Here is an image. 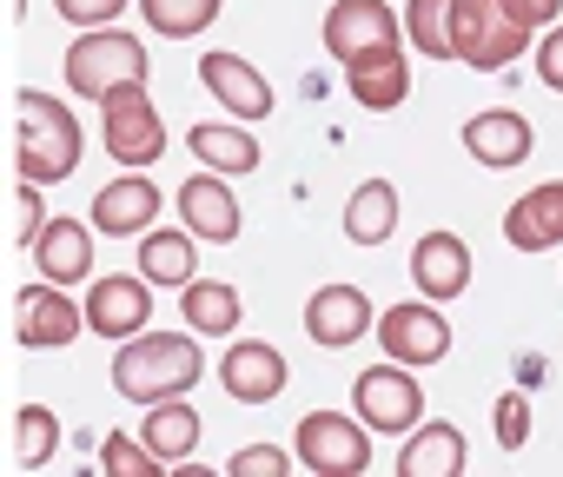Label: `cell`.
<instances>
[{"mask_svg":"<svg viewBox=\"0 0 563 477\" xmlns=\"http://www.w3.org/2000/svg\"><path fill=\"white\" fill-rule=\"evenodd\" d=\"M199 371H206V352L186 332H140V339H120L113 391L133 404H159V398H186Z\"/></svg>","mask_w":563,"mask_h":477,"instance_id":"obj_1","label":"cell"},{"mask_svg":"<svg viewBox=\"0 0 563 477\" xmlns=\"http://www.w3.org/2000/svg\"><path fill=\"white\" fill-rule=\"evenodd\" d=\"M14 113H21V140H14V159H21V179L34 186H54L80 166V120L41 93V87H21L14 93Z\"/></svg>","mask_w":563,"mask_h":477,"instance_id":"obj_2","label":"cell"},{"mask_svg":"<svg viewBox=\"0 0 563 477\" xmlns=\"http://www.w3.org/2000/svg\"><path fill=\"white\" fill-rule=\"evenodd\" d=\"M133 80H146V47L133 41V34H120V27H87L74 47H67V87L80 93V100H107L113 87H133Z\"/></svg>","mask_w":563,"mask_h":477,"instance_id":"obj_3","label":"cell"},{"mask_svg":"<svg viewBox=\"0 0 563 477\" xmlns=\"http://www.w3.org/2000/svg\"><path fill=\"white\" fill-rule=\"evenodd\" d=\"M451 47L457 60L497 74L530 47V27L510 14V0H451Z\"/></svg>","mask_w":563,"mask_h":477,"instance_id":"obj_4","label":"cell"},{"mask_svg":"<svg viewBox=\"0 0 563 477\" xmlns=\"http://www.w3.org/2000/svg\"><path fill=\"white\" fill-rule=\"evenodd\" d=\"M100 133H107V153L120 159V166H153L159 153H166V120H159V107H153V93H146V80H133V87H113L107 100H100Z\"/></svg>","mask_w":563,"mask_h":477,"instance_id":"obj_5","label":"cell"},{"mask_svg":"<svg viewBox=\"0 0 563 477\" xmlns=\"http://www.w3.org/2000/svg\"><path fill=\"white\" fill-rule=\"evenodd\" d=\"M292 451H299V464L319 470V477H358V470L372 464L365 418H345V411H306Z\"/></svg>","mask_w":563,"mask_h":477,"instance_id":"obj_6","label":"cell"},{"mask_svg":"<svg viewBox=\"0 0 563 477\" xmlns=\"http://www.w3.org/2000/svg\"><path fill=\"white\" fill-rule=\"evenodd\" d=\"M352 404H358V418H365L372 431H411V424L424 418V391H418L411 365H398V358H385V365L358 371Z\"/></svg>","mask_w":563,"mask_h":477,"instance_id":"obj_7","label":"cell"},{"mask_svg":"<svg viewBox=\"0 0 563 477\" xmlns=\"http://www.w3.org/2000/svg\"><path fill=\"white\" fill-rule=\"evenodd\" d=\"M80 332H87V312L67 306V292H60L54 279L14 292V339H21L27 352H60V345H74Z\"/></svg>","mask_w":563,"mask_h":477,"instance_id":"obj_8","label":"cell"},{"mask_svg":"<svg viewBox=\"0 0 563 477\" xmlns=\"http://www.w3.org/2000/svg\"><path fill=\"white\" fill-rule=\"evenodd\" d=\"M378 345H385V358H398V365H438V358L451 352V319L438 312V299L391 306V312H378Z\"/></svg>","mask_w":563,"mask_h":477,"instance_id":"obj_9","label":"cell"},{"mask_svg":"<svg viewBox=\"0 0 563 477\" xmlns=\"http://www.w3.org/2000/svg\"><path fill=\"white\" fill-rule=\"evenodd\" d=\"M378 47H398V14L385 8V0H332L325 54H339L352 67L358 54H378Z\"/></svg>","mask_w":563,"mask_h":477,"instance_id":"obj_10","label":"cell"},{"mask_svg":"<svg viewBox=\"0 0 563 477\" xmlns=\"http://www.w3.org/2000/svg\"><path fill=\"white\" fill-rule=\"evenodd\" d=\"M146 319H153V279L146 273L140 279L113 273L87 292V332H100V339H140Z\"/></svg>","mask_w":563,"mask_h":477,"instance_id":"obj_11","label":"cell"},{"mask_svg":"<svg viewBox=\"0 0 563 477\" xmlns=\"http://www.w3.org/2000/svg\"><path fill=\"white\" fill-rule=\"evenodd\" d=\"M306 332H312V345H325V352L358 345V339L372 332V299H365L358 286H319V292L306 299Z\"/></svg>","mask_w":563,"mask_h":477,"instance_id":"obj_12","label":"cell"},{"mask_svg":"<svg viewBox=\"0 0 563 477\" xmlns=\"http://www.w3.org/2000/svg\"><path fill=\"white\" fill-rule=\"evenodd\" d=\"M179 219L192 239H212V246H232L239 239V199L225 186V173H192L179 186Z\"/></svg>","mask_w":563,"mask_h":477,"instance_id":"obj_13","label":"cell"},{"mask_svg":"<svg viewBox=\"0 0 563 477\" xmlns=\"http://www.w3.org/2000/svg\"><path fill=\"white\" fill-rule=\"evenodd\" d=\"M219 385L239 398V404H272L286 391V358H278L265 339H239L225 358H219Z\"/></svg>","mask_w":563,"mask_h":477,"instance_id":"obj_14","label":"cell"},{"mask_svg":"<svg viewBox=\"0 0 563 477\" xmlns=\"http://www.w3.org/2000/svg\"><path fill=\"white\" fill-rule=\"evenodd\" d=\"M504 239H510L517 253H550V246H563V179L530 186L523 199H510Z\"/></svg>","mask_w":563,"mask_h":477,"instance_id":"obj_15","label":"cell"},{"mask_svg":"<svg viewBox=\"0 0 563 477\" xmlns=\"http://www.w3.org/2000/svg\"><path fill=\"white\" fill-rule=\"evenodd\" d=\"M411 279H418V292L424 299H457L464 286H471V246L457 232H424L418 246H411Z\"/></svg>","mask_w":563,"mask_h":477,"instance_id":"obj_16","label":"cell"},{"mask_svg":"<svg viewBox=\"0 0 563 477\" xmlns=\"http://www.w3.org/2000/svg\"><path fill=\"white\" fill-rule=\"evenodd\" d=\"M530 146H537V133H530V120L510 113V107H490V113L464 120V153H471L477 166H490V173L530 159Z\"/></svg>","mask_w":563,"mask_h":477,"instance_id":"obj_17","label":"cell"},{"mask_svg":"<svg viewBox=\"0 0 563 477\" xmlns=\"http://www.w3.org/2000/svg\"><path fill=\"white\" fill-rule=\"evenodd\" d=\"M199 80H206L212 100L232 107L239 120H265V113H272V87H265V74H258L252 60H239V54H199Z\"/></svg>","mask_w":563,"mask_h":477,"instance_id":"obj_18","label":"cell"},{"mask_svg":"<svg viewBox=\"0 0 563 477\" xmlns=\"http://www.w3.org/2000/svg\"><path fill=\"white\" fill-rule=\"evenodd\" d=\"M153 219H159V186H153L146 173H126V179H113V186L93 192V225H100L107 239H133V232H146Z\"/></svg>","mask_w":563,"mask_h":477,"instance_id":"obj_19","label":"cell"},{"mask_svg":"<svg viewBox=\"0 0 563 477\" xmlns=\"http://www.w3.org/2000/svg\"><path fill=\"white\" fill-rule=\"evenodd\" d=\"M345 87H352V100H358V107L391 113V107H405V93H411V60H405L398 47L358 54V60L345 67Z\"/></svg>","mask_w":563,"mask_h":477,"instance_id":"obj_20","label":"cell"},{"mask_svg":"<svg viewBox=\"0 0 563 477\" xmlns=\"http://www.w3.org/2000/svg\"><path fill=\"white\" fill-rule=\"evenodd\" d=\"M34 266H41V279H54V286H80V279L93 273V232H87L80 219H54V225L34 239Z\"/></svg>","mask_w":563,"mask_h":477,"instance_id":"obj_21","label":"cell"},{"mask_svg":"<svg viewBox=\"0 0 563 477\" xmlns=\"http://www.w3.org/2000/svg\"><path fill=\"white\" fill-rule=\"evenodd\" d=\"M464 470V431L457 424H411L398 451V477H457Z\"/></svg>","mask_w":563,"mask_h":477,"instance_id":"obj_22","label":"cell"},{"mask_svg":"<svg viewBox=\"0 0 563 477\" xmlns=\"http://www.w3.org/2000/svg\"><path fill=\"white\" fill-rule=\"evenodd\" d=\"M140 437L159 451V464H186V457L199 451V411H192L186 398H159V404H146Z\"/></svg>","mask_w":563,"mask_h":477,"instance_id":"obj_23","label":"cell"},{"mask_svg":"<svg viewBox=\"0 0 563 477\" xmlns=\"http://www.w3.org/2000/svg\"><path fill=\"white\" fill-rule=\"evenodd\" d=\"M345 232L358 239V246H385V239L398 232V186L391 179H365L345 206Z\"/></svg>","mask_w":563,"mask_h":477,"instance_id":"obj_24","label":"cell"},{"mask_svg":"<svg viewBox=\"0 0 563 477\" xmlns=\"http://www.w3.org/2000/svg\"><path fill=\"white\" fill-rule=\"evenodd\" d=\"M192 159H206V173H252L258 140L239 126H192Z\"/></svg>","mask_w":563,"mask_h":477,"instance_id":"obj_25","label":"cell"},{"mask_svg":"<svg viewBox=\"0 0 563 477\" xmlns=\"http://www.w3.org/2000/svg\"><path fill=\"white\" fill-rule=\"evenodd\" d=\"M140 273L153 286H192V239L186 232H146V246H140Z\"/></svg>","mask_w":563,"mask_h":477,"instance_id":"obj_26","label":"cell"},{"mask_svg":"<svg viewBox=\"0 0 563 477\" xmlns=\"http://www.w3.org/2000/svg\"><path fill=\"white\" fill-rule=\"evenodd\" d=\"M140 8H146V27L159 41H192V34H206L219 21L225 0H140Z\"/></svg>","mask_w":563,"mask_h":477,"instance_id":"obj_27","label":"cell"},{"mask_svg":"<svg viewBox=\"0 0 563 477\" xmlns=\"http://www.w3.org/2000/svg\"><path fill=\"white\" fill-rule=\"evenodd\" d=\"M186 325L206 332V339H225L239 325V292L219 286V279H192L186 286Z\"/></svg>","mask_w":563,"mask_h":477,"instance_id":"obj_28","label":"cell"},{"mask_svg":"<svg viewBox=\"0 0 563 477\" xmlns=\"http://www.w3.org/2000/svg\"><path fill=\"white\" fill-rule=\"evenodd\" d=\"M405 34H411V47L424 60H457V47H451V0H411Z\"/></svg>","mask_w":563,"mask_h":477,"instance_id":"obj_29","label":"cell"},{"mask_svg":"<svg viewBox=\"0 0 563 477\" xmlns=\"http://www.w3.org/2000/svg\"><path fill=\"white\" fill-rule=\"evenodd\" d=\"M54 444H60V418L47 404H21V418H14V464L41 470L54 457Z\"/></svg>","mask_w":563,"mask_h":477,"instance_id":"obj_30","label":"cell"},{"mask_svg":"<svg viewBox=\"0 0 563 477\" xmlns=\"http://www.w3.org/2000/svg\"><path fill=\"white\" fill-rule=\"evenodd\" d=\"M100 464H107L113 477H159V470H166V464H159V451H153L146 437L133 444L126 431H107V444H100Z\"/></svg>","mask_w":563,"mask_h":477,"instance_id":"obj_31","label":"cell"},{"mask_svg":"<svg viewBox=\"0 0 563 477\" xmlns=\"http://www.w3.org/2000/svg\"><path fill=\"white\" fill-rule=\"evenodd\" d=\"M523 437H530V398L523 391H504L497 398V444L504 451H523Z\"/></svg>","mask_w":563,"mask_h":477,"instance_id":"obj_32","label":"cell"},{"mask_svg":"<svg viewBox=\"0 0 563 477\" xmlns=\"http://www.w3.org/2000/svg\"><path fill=\"white\" fill-rule=\"evenodd\" d=\"M41 232H47V212H41V186H34V179H21V192H14V246H34Z\"/></svg>","mask_w":563,"mask_h":477,"instance_id":"obj_33","label":"cell"},{"mask_svg":"<svg viewBox=\"0 0 563 477\" xmlns=\"http://www.w3.org/2000/svg\"><path fill=\"white\" fill-rule=\"evenodd\" d=\"M126 0H54V14L74 21V27H113Z\"/></svg>","mask_w":563,"mask_h":477,"instance_id":"obj_34","label":"cell"},{"mask_svg":"<svg viewBox=\"0 0 563 477\" xmlns=\"http://www.w3.org/2000/svg\"><path fill=\"white\" fill-rule=\"evenodd\" d=\"M286 451H278V444H245L239 457H232V477H286Z\"/></svg>","mask_w":563,"mask_h":477,"instance_id":"obj_35","label":"cell"},{"mask_svg":"<svg viewBox=\"0 0 563 477\" xmlns=\"http://www.w3.org/2000/svg\"><path fill=\"white\" fill-rule=\"evenodd\" d=\"M537 80H543L550 93H563V27L543 34V47H537Z\"/></svg>","mask_w":563,"mask_h":477,"instance_id":"obj_36","label":"cell"},{"mask_svg":"<svg viewBox=\"0 0 563 477\" xmlns=\"http://www.w3.org/2000/svg\"><path fill=\"white\" fill-rule=\"evenodd\" d=\"M510 14H517L523 27H550V21L563 14V0H510Z\"/></svg>","mask_w":563,"mask_h":477,"instance_id":"obj_37","label":"cell"}]
</instances>
